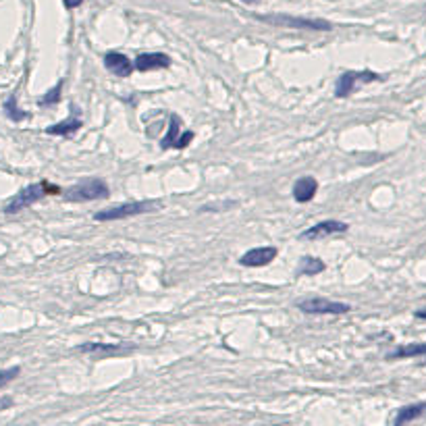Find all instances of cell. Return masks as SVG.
Returning a JSON list of instances; mask_svg holds the SVG:
<instances>
[{"instance_id": "6da1fadb", "label": "cell", "mask_w": 426, "mask_h": 426, "mask_svg": "<svg viewBox=\"0 0 426 426\" xmlns=\"http://www.w3.org/2000/svg\"><path fill=\"white\" fill-rule=\"evenodd\" d=\"M48 194H60V189L56 185H50L48 181H40V183H31L27 187H23L19 194H15L8 202L4 204V212L6 214H15L21 212L25 208H29L31 204H36L38 200H42Z\"/></svg>"}, {"instance_id": "7a4b0ae2", "label": "cell", "mask_w": 426, "mask_h": 426, "mask_svg": "<svg viewBox=\"0 0 426 426\" xmlns=\"http://www.w3.org/2000/svg\"><path fill=\"white\" fill-rule=\"evenodd\" d=\"M258 21L275 25V27H289V29H312V31H331L333 23L325 19H308V17H293L285 13L276 15H256Z\"/></svg>"}, {"instance_id": "3957f363", "label": "cell", "mask_w": 426, "mask_h": 426, "mask_svg": "<svg viewBox=\"0 0 426 426\" xmlns=\"http://www.w3.org/2000/svg\"><path fill=\"white\" fill-rule=\"evenodd\" d=\"M158 206L156 200H142V202H125V204H117L110 208L94 214V221L100 223H108V221H121V219H129V216H137L144 212H152V208Z\"/></svg>"}, {"instance_id": "277c9868", "label": "cell", "mask_w": 426, "mask_h": 426, "mask_svg": "<svg viewBox=\"0 0 426 426\" xmlns=\"http://www.w3.org/2000/svg\"><path fill=\"white\" fill-rule=\"evenodd\" d=\"M108 194H110L108 185L104 183L102 179L92 177V179H85L73 187H69L63 196H65L67 202H94V200L108 198Z\"/></svg>"}, {"instance_id": "5b68a950", "label": "cell", "mask_w": 426, "mask_h": 426, "mask_svg": "<svg viewBox=\"0 0 426 426\" xmlns=\"http://www.w3.org/2000/svg\"><path fill=\"white\" fill-rule=\"evenodd\" d=\"M372 81H385V77L375 71H345L337 79L335 96L337 98H347L350 94L355 92L358 83H372Z\"/></svg>"}, {"instance_id": "8992f818", "label": "cell", "mask_w": 426, "mask_h": 426, "mask_svg": "<svg viewBox=\"0 0 426 426\" xmlns=\"http://www.w3.org/2000/svg\"><path fill=\"white\" fill-rule=\"evenodd\" d=\"M298 308L306 314H347L351 310L350 303L333 301L326 298H308L298 303Z\"/></svg>"}, {"instance_id": "52a82bcc", "label": "cell", "mask_w": 426, "mask_h": 426, "mask_svg": "<svg viewBox=\"0 0 426 426\" xmlns=\"http://www.w3.org/2000/svg\"><path fill=\"white\" fill-rule=\"evenodd\" d=\"M179 131H181V119L177 115H171L169 133L164 135L162 142H160L162 150H167V148H177V150H181V148H185L191 140H194V131H185L183 135H179Z\"/></svg>"}, {"instance_id": "ba28073f", "label": "cell", "mask_w": 426, "mask_h": 426, "mask_svg": "<svg viewBox=\"0 0 426 426\" xmlns=\"http://www.w3.org/2000/svg\"><path fill=\"white\" fill-rule=\"evenodd\" d=\"M275 258H276V248L264 246V248H254V250L246 251V254L239 258V264L250 266V268H260V266L271 264Z\"/></svg>"}, {"instance_id": "9c48e42d", "label": "cell", "mask_w": 426, "mask_h": 426, "mask_svg": "<svg viewBox=\"0 0 426 426\" xmlns=\"http://www.w3.org/2000/svg\"><path fill=\"white\" fill-rule=\"evenodd\" d=\"M350 229V225L343 223V221H323L310 227L301 233V239H323L328 235H335V233H345Z\"/></svg>"}, {"instance_id": "30bf717a", "label": "cell", "mask_w": 426, "mask_h": 426, "mask_svg": "<svg viewBox=\"0 0 426 426\" xmlns=\"http://www.w3.org/2000/svg\"><path fill=\"white\" fill-rule=\"evenodd\" d=\"M104 67L117 77H129L135 69V65H131V60L123 52H106L104 54Z\"/></svg>"}, {"instance_id": "8fae6325", "label": "cell", "mask_w": 426, "mask_h": 426, "mask_svg": "<svg viewBox=\"0 0 426 426\" xmlns=\"http://www.w3.org/2000/svg\"><path fill=\"white\" fill-rule=\"evenodd\" d=\"M171 67V58L162 52H148V54H140L135 58V69L137 71H156V69H167Z\"/></svg>"}, {"instance_id": "7c38bea8", "label": "cell", "mask_w": 426, "mask_h": 426, "mask_svg": "<svg viewBox=\"0 0 426 426\" xmlns=\"http://www.w3.org/2000/svg\"><path fill=\"white\" fill-rule=\"evenodd\" d=\"M316 191H318V181L314 177L306 175V177H300L293 183V198H295V202H300V204L310 202V200L316 196Z\"/></svg>"}, {"instance_id": "4fadbf2b", "label": "cell", "mask_w": 426, "mask_h": 426, "mask_svg": "<svg viewBox=\"0 0 426 426\" xmlns=\"http://www.w3.org/2000/svg\"><path fill=\"white\" fill-rule=\"evenodd\" d=\"M81 119L75 115V108H71V117H69L67 121H60V123H56V125H50V127H46V133H50V135H65V137H69V135H73L75 131H79L81 129Z\"/></svg>"}, {"instance_id": "5bb4252c", "label": "cell", "mask_w": 426, "mask_h": 426, "mask_svg": "<svg viewBox=\"0 0 426 426\" xmlns=\"http://www.w3.org/2000/svg\"><path fill=\"white\" fill-rule=\"evenodd\" d=\"M422 414H426V401H420V403H412V405H405L401 410L397 412L395 416V426H401V424H407L416 418H420Z\"/></svg>"}, {"instance_id": "9a60e30c", "label": "cell", "mask_w": 426, "mask_h": 426, "mask_svg": "<svg viewBox=\"0 0 426 426\" xmlns=\"http://www.w3.org/2000/svg\"><path fill=\"white\" fill-rule=\"evenodd\" d=\"M416 355H426V343H407L397 347L395 351L387 355V360H403V358H416Z\"/></svg>"}, {"instance_id": "2e32d148", "label": "cell", "mask_w": 426, "mask_h": 426, "mask_svg": "<svg viewBox=\"0 0 426 426\" xmlns=\"http://www.w3.org/2000/svg\"><path fill=\"white\" fill-rule=\"evenodd\" d=\"M325 271V262L320 258H312V256H303L301 264L298 268V275H306V276H314L318 273Z\"/></svg>"}, {"instance_id": "e0dca14e", "label": "cell", "mask_w": 426, "mask_h": 426, "mask_svg": "<svg viewBox=\"0 0 426 426\" xmlns=\"http://www.w3.org/2000/svg\"><path fill=\"white\" fill-rule=\"evenodd\" d=\"M4 115L11 119V121H15V123H21L23 119H27L29 115L25 110H21L19 108V104H17V96L13 94V96H8V98L4 100Z\"/></svg>"}, {"instance_id": "ac0fdd59", "label": "cell", "mask_w": 426, "mask_h": 426, "mask_svg": "<svg viewBox=\"0 0 426 426\" xmlns=\"http://www.w3.org/2000/svg\"><path fill=\"white\" fill-rule=\"evenodd\" d=\"M119 350H123V347L112 345V343H85V345H79V351H83V353H115Z\"/></svg>"}, {"instance_id": "d6986e66", "label": "cell", "mask_w": 426, "mask_h": 426, "mask_svg": "<svg viewBox=\"0 0 426 426\" xmlns=\"http://www.w3.org/2000/svg\"><path fill=\"white\" fill-rule=\"evenodd\" d=\"M60 92H63V81H58L54 88L48 90L46 96H42V98L38 100L40 106H52V104H56L60 100Z\"/></svg>"}, {"instance_id": "ffe728a7", "label": "cell", "mask_w": 426, "mask_h": 426, "mask_svg": "<svg viewBox=\"0 0 426 426\" xmlns=\"http://www.w3.org/2000/svg\"><path fill=\"white\" fill-rule=\"evenodd\" d=\"M19 372H21L19 366H13V368H6V370H0V387H4V385H8L11 380H15L17 376H19Z\"/></svg>"}, {"instance_id": "44dd1931", "label": "cell", "mask_w": 426, "mask_h": 426, "mask_svg": "<svg viewBox=\"0 0 426 426\" xmlns=\"http://www.w3.org/2000/svg\"><path fill=\"white\" fill-rule=\"evenodd\" d=\"M235 206V202H225V204H216V206H204L202 212H208V210H221V208H231Z\"/></svg>"}, {"instance_id": "7402d4cb", "label": "cell", "mask_w": 426, "mask_h": 426, "mask_svg": "<svg viewBox=\"0 0 426 426\" xmlns=\"http://www.w3.org/2000/svg\"><path fill=\"white\" fill-rule=\"evenodd\" d=\"M83 2V0H63V4H65V8H69V11H71V8H77Z\"/></svg>"}, {"instance_id": "603a6c76", "label": "cell", "mask_w": 426, "mask_h": 426, "mask_svg": "<svg viewBox=\"0 0 426 426\" xmlns=\"http://www.w3.org/2000/svg\"><path fill=\"white\" fill-rule=\"evenodd\" d=\"M2 405H11V399H0V407Z\"/></svg>"}, {"instance_id": "cb8c5ba5", "label": "cell", "mask_w": 426, "mask_h": 426, "mask_svg": "<svg viewBox=\"0 0 426 426\" xmlns=\"http://www.w3.org/2000/svg\"><path fill=\"white\" fill-rule=\"evenodd\" d=\"M416 316H418V318H426V312L420 310V312H416Z\"/></svg>"}, {"instance_id": "d4e9b609", "label": "cell", "mask_w": 426, "mask_h": 426, "mask_svg": "<svg viewBox=\"0 0 426 426\" xmlns=\"http://www.w3.org/2000/svg\"><path fill=\"white\" fill-rule=\"evenodd\" d=\"M241 2H246V4H256L258 0H241Z\"/></svg>"}]
</instances>
